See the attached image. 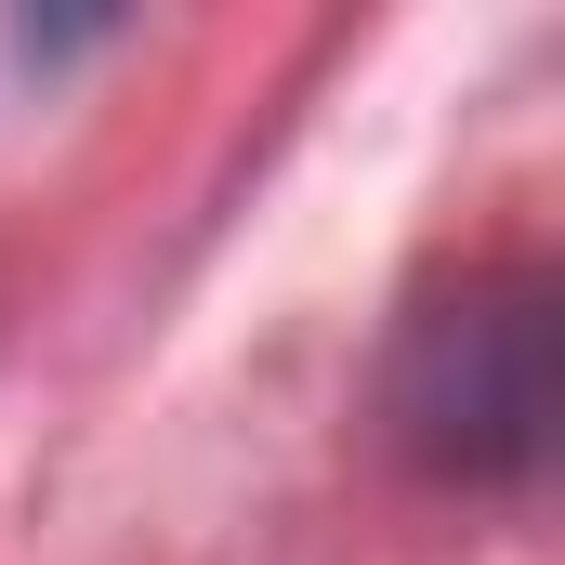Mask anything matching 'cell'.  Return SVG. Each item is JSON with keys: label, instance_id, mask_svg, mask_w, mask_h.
<instances>
[]
</instances>
